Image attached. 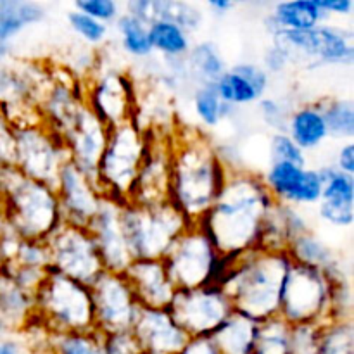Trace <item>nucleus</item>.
<instances>
[{"label": "nucleus", "instance_id": "13", "mask_svg": "<svg viewBox=\"0 0 354 354\" xmlns=\"http://www.w3.org/2000/svg\"><path fill=\"white\" fill-rule=\"evenodd\" d=\"M168 311L189 337H211L234 313V304L220 286H204L176 290Z\"/></svg>", "mask_w": 354, "mask_h": 354}, {"label": "nucleus", "instance_id": "46", "mask_svg": "<svg viewBox=\"0 0 354 354\" xmlns=\"http://www.w3.org/2000/svg\"><path fill=\"white\" fill-rule=\"evenodd\" d=\"M73 9L80 10V12L86 14V16L93 17L104 24L114 23L123 12L121 3L114 2V0H78V2H75Z\"/></svg>", "mask_w": 354, "mask_h": 354}, {"label": "nucleus", "instance_id": "21", "mask_svg": "<svg viewBox=\"0 0 354 354\" xmlns=\"http://www.w3.org/2000/svg\"><path fill=\"white\" fill-rule=\"evenodd\" d=\"M131 335L147 354H176L190 339L168 308H140Z\"/></svg>", "mask_w": 354, "mask_h": 354}, {"label": "nucleus", "instance_id": "27", "mask_svg": "<svg viewBox=\"0 0 354 354\" xmlns=\"http://www.w3.org/2000/svg\"><path fill=\"white\" fill-rule=\"evenodd\" d=\"M35 315V292L23 289L9 273L0 268V318L19 334Z\"/></svg>", "mask_w": 354, "mask_h": 354}, {"label": "nucleus", "instance_id": "32", "mask_svg": "<svg viewBox=\"0 0 354 354\" xmlns=\"http://www.w3.org/2000/svg\"><path fill=\"white\" fill-rule=\"evenodd\" d=\"M192 109L197 121L204 128L220 127L221 121L230 120L235 114V107L221 102L213 85H197L192 93Z\"/></svg>", "mask_w": 354, "mask_h": 354}, {"label": "nucleus", "instance_id": "30", "mask_svg": "<svg viewBox=\"0 0 354 354\" xmlns=\"http://www.w3.org/2000/svg\"><path fill=\"white\" fill-rule=\"evenodd\" d=\"M187 71L190 82L197 85H213L225 71L227 62L220 47L213 40H204L192 45L185 55Z\"/></svg>", "mask_w": 354, "mask_h": 354}, {"label": "nucleus", "instance_id": "39", "mask_svg": "<svg viewBox=\"0 0 354 354\" xmlns=\"http://www.w3.org/2000/svg\"><path fill=\"white\" fill-rule=\"evenodd\" d=\"M324 178L322 201L341 206H354V176L339 171L334 162L318 168Z\"/></svg>", "mask_w": 354, "mask_h": 354}, {"label": "nucleus", "instance_id": "28", "mask_svg": "<svg viewBox=\"0 0 354 354\" xmlns=\"http://www.w3.org/2000/svg\"><path fill=\"white\" fill-rule=\"evenodd\" d=\"M258 322L234 311L211 335L220 354H254Z\"/></svg>", "mask_w": 354, "mask_h": 354}, {"label": "nucleus", "instance_id": "11", "mask_svg": "<svg viewBox=\"0 0 354 354\" xmlns=\"http://www.w3.org/2000/svg\"><path fill=\"white\" fill-rule=\"evenodd\" d=\"M16 161L14 168L26 178L55 185L62 166L69 162L62 138L41 121L14 124Z\"/></svg>", "mask_w": 354, "mask_h": 354}, {"label": "nucleus", "instance_id": "55", "mask_svg": "<svg viewBox=\"0 0 354 354\" xmlns=\"http://www.w3.org/2000/svg\"><path fill=\"white\" fill-rule=\"evenodd\" d=\"M206 7L214 14V16H225V14H228L234 9L235 3L230 2V0H209V2L206 3Z\"/></svg>", "mask_w": 354, "mask_h": 354}, {"label": "nucleus", "instance_id": "34", "mask_svg": "<svg viewBox=\"0 0 354 354\" xmlns=\"http://www.w3.org/2000/svg\"><path fill=\"white\" fill-rule=\"evenodd\" d=\"M116 31L120 35L121 47L128 55L135 59H149L152 55L151 38H149V24L137 19L128 12H121L114 21Z\"/></svg>", "mask_w": 354, "mask_h": 354}, {"label": "nucleus", "instance_id": "52", "mask_svg": "<svg viewBox=\"0 0 354 354\" xmlns=\"http://www.w3.org/2000/svg\"><path fill=\"white\" fill-rule=\"evenodd\" d=\"M176 354H220L209 337H190Z\"/></svg>", "mask_w": 354, "mask_h": 354}, {"label": "nucleus", "instance_id": "35", "mask_svg": "<svg viewBox=\"0 0 354 354\" xmlns=\"http://www.w3.org/2000/svg\"><path fill=\"white\" fill-rule=\"evenodd\" d=\"M168 19L194 33L204 23V10L199 6L182 0H152V21Z\"/></svg>", "mask_w": 354, "mask_h": 354}, {"label": "nucleus", "instance_id": "26", "mask_svg": "<svg viewBox=\"0 0 354 354\" xmlns=\"http://www.w3.org/2000/svg\"><path fill=\"white\" fill-rule=\"evenodd\" d=\"M283 131L299 145L301 151L311 152L320 149L330 138L322 100H311L290 109Z\"/></svg>", "mask_w": 354, "mask_h": 354}, {"label": "nucleus", "instance_id": "16", "mask_svg": "<svg viewBox=\"0 0 354 354\" xmlns=\"http://www.w3.org/2000/svg\"><path fill=\"white\" fill-rule=\"evenodd\" d=\"M171 135L151 128L147 154L128 192V204L152 206V204L168 203Z\"/></svg>", "mask_w": 354, "mask_h": 354}, {"label": "nucleus", "instance_id": "15", "mask_svg": "<svg viewBox=\"0 0 354 354\" xmlns=\"http://www.w3.org/2000/svg\"><path fill=\"white\" fill-rule=\"evenodd\" d=\"M93 330L102 335L131 332L140 311L123 273L102 272L90 283Z\"/></svg>", "mask_w": 354, "mask_h": 354}, {"label": "nucleus", "instance_id": "8", "mask_svg": "<svg viewBox=\"0 0 354 354\" xmlns=\"http://www.w3.org/2000/svg\"><path fill=\"white\" fill-rule=\"evenodd\" d=\"M121 227L133 259H162L176 239L190 227L169 203L121 207Z\"/></svg>", "mask_w": 354, "mask_h": 354}, {"label": "nucleus", "instance_id": "24", "mask_svg": "<svg viewBox=\"0 0 354 354\" xmlns=\"http://www.w3.org/2000/svg\"><path fill=\"white\" fill-rule=\"evenodd\" d=\"M286 252L292 263L322 270L332 282L349 279V272L346 270L339 252L334 251V248L328 245L317 232L310 230L296 237Z\"/></svg>", "mask_w": 354, "mask_h": 354}, {"label": "nucleus", "instance_id": "12", "mask_svg": "<svg viewBox=\"0 0 354 354\" xmlns=\"http://www.w3.org/2000/svg\"><path fill=\"white\" fill-rule=\"evenodd\" d=\"M272 41L287 50L294 62L310 66H351L354 35L348 28L324 23L306 31H280Z\"/></svg>", "mask_w": 354, "mask_h": 354}, {"label": "nucleus", "instance_id": "1", "mask_svg": "<svg viewBox=\"0 0 354 354\" xmlns=\"http://www.w3.org/2000/svg\"><path fill=\"white\" fill-rule=\"evenodd\" d=\"M273 206L261 175L242 168L230 171L213 207L194 225L221 254L242 256L259 249L263 223Z\"/></svg>", "mask_w": 354, "mask_h": 354}, {"label": "nucleus", "instance_id": "42", "mask_svg": "<svg viewBox=\"0 0 354 354\" xmlns=\"http://www.w3.org/2000/svg\"><path fill=\"white\" fill-rule=\"evenodd\" d=\"M268 154L270 162H290V165L308 166L306 152L301 151L299 145L286 131H275L270 137Z\"/></svg>", "mask_w": 354, "mask_h": 354}, {"label": "nucleus", "instance_id": "50", "mask_svg": "<svg viewBox=\"0 0 354 354\" xmlns=\"http://www.w3.org/2000/svg\"><path fill=\"white\" fill-rule=\"evenodd\" d=\"M234 68L254 85V88L261 93V97L266 95L272 76L263 69L261 64H258V62H237V64H234Z\"/></svg>", "mask_w": 354, "mask_h": 354}, {"label": "nucleus", "instance_id": "9", "mask_svg": "<svg viewBox=\"0 0 354 354\" xmlns=\"http://www.w3.org/2000/svg\"><path fill=\"white\" fill-rule=\"evenodd\" d=\"M332 315V280L322 270L290 263L279 317L289 325H325Z\"/></svg>", "mask_w": 354, "mask_h": 354}, {"label": "nucleus", "instance_id": "5", "mask_svg": "<svg viewBox=\"0 0 354 354\" xmlns=\"http://www.w3.org/2000/svg\"><path fill=\"white\" fill-rule=\"evenodd\" d=\"M149 142L151 128L144 127L138 118L109 130L95 178L102 199L121 207L128 204V192L147 154Z\"/></svg>", "mask_w": 354, "mask_h": 354}, {"label": "nucleus", "instance_id": "57", "mask_svg": "<svg viewBox=\"0 0 354 354\" xmlns=\"http://www.w3.org/2000/svg\"><path fill=\"white\" fill-rule=\"evenodd\" d=\"M10 335H16L12 332V328L9 327V325L6 324V322L0 318V339H6V337H10Z\"/></svg>", "mask_w": 354, "mask_h": 354}, {"label": "nucleus", "instance_id": "58", "mask_svg": "<svg viewBox=\"0 0 354 354\" xmlns=\"http://www.w3.org/2000/svg\"><path fill=\"white\" fill-rule=\"evenodd\" d=\"M3 228V218H2V196H0V232Z\"/></svg>", "mask_w": 354, "mask_h": 354}, {"label": "nucleus", "instance_id": "25", "mask_svg": "<svg viewBox=\"0 0 354 354\" xmlns=\"http://www.w3.org/2000/svg\"><path fill=\"white\" fill-rule=\"evenodd\" d=\"M330 17L318 7L317 0H283L272 6L265 17L270 37L280 31H306L328 23Z\"/></svg>", "mask_w": 354, "mask_h": 354}, {"label": "nucleus", "instance_id": "48", "mask_svg": "<svg viewBox=\"0 0 354 354\" xmlns=\"http://www.w3.org/2000/svg\"><path fill=\"white\" fill-rule=\"evenodd\" d=\"M290 64H292L290 55L287 54L286 48L280 47V45L275 44V41H272V45H270V47L265 50V54H263L261 66L270 76L282 75Z\"/></svg>", "mask_w": 354, "mask_h": 354}, {"label": "nucleus", "instance_id": "37", "mask_svg": "<svg viewBox=\"0 0 354 354\" xmlns=\"http://www.w3.org/2000/svg\"><path fill=\"white\" fill-rule=\"evenodd\" d=\"M325 121L330 137L349 142L354 137V102L349 97H324Z\"/></svg>", "mask_w": 354, "mask_h": 354}, {"label": "nucleus", "instance_id": "44", "mask_svg": "<svg viewBox=\"0 0 354 354\" xmlns=\"http://www.w3.org/2000/svg\"><path fill=\"white\" fill-rule=\"evenodd\" d=\"M324 325H292L290 332V354H318L320 334Z\"/></svg>", "mask_w": 354, "mask_h": 354}, {"label": "nucleus", "instance_id": "17", "mask_svg": "<svg viewBox=\"0 0 354 354\" xmlns=\"http://www.w3.org/2000/svg\"><path fill=\"white\" fill-rule=\"evenodd\" d=\"M261 178L275 203L299 209L320 204L324 178L318 168L290 162H270Z\"/></svg>", "mask_w": 354, "mask_h": 354}, {"label": "nucleus", "instance_id": "23", "mask_svg": "<svg viewBox=\"0 0 354 354\" xmlns=\"http://www.w3.org/2000/svg\"><path fill=\"white\" fill-rule=\"evenodd\" d=\"M313 230L306 213L299 207L275 203L265 223L259 237V249L273 252H286L290 242L299 235Z\"/></svg>", "mask_w": 354, "mask_h": 354}, {"label": "nucleus", "instance_id": "54", "mask_svg": "<svg viewBox=\"0 0 354 354\" xmlns=\"http://www.w3.org/2000/svg\"><path fill=\"white\" fill-rule=\"evenodd\" d=\"M0 354H23V344L14 335L0 339Z\"/></svg>", "mask_w": 354, "mask_h": 354}, {"label": "nucleus", "instance_id": "29", "mask_svg": "<svg viewBox=\"0 0 354 354\" xmlns=\"http://www.w3.org/2000/svg\"><path fill=\"white\" fill-rule=\"evenodd\" d=\"M47 16L44 3L33 0H0V41L14 38Z\"/></svg>", "mask_w": 354, "mask_h": 354}, {"label": "nucleus", "instance_id": "59", "mask_svg": "<svg viewBox=\"0 0 354 354\" xmlns=\"http://www.w3.org/2000/svg\"><path fill=\"white\" fill-rule=\"evenodd\" d=\"M2 265H3V258H2V252H0V268H2Z\"/></svg>", "mask_w": 354, "mask_h": 354}, {"label": "nucleus", "instance_id": "53", "mask_svg": "<svg viewBox=\"0 0 354 354\" xmlns=\"http://www.w3.org/2000/svg\"><path fill=\"white\" fill-rule=\"evenodd\" d=\"M317 3L328 17L349 16L354 9L353 0H317Z\"/></svg>", "mask_w": 354, "mask_h": 354}, {"label": "nucleus", "instance_id": "7", "mask_svg": "<svg viewBox=\"0 0 354 354\" xmlns=\"http://www.w3.org/2000/svg\"><path fill=\"white\" fill-rule=\"evenodd\" d=\"M35 317L50 334H80L93 330L90 287L47 272L35 290Z\"/></svg>", "mask_w": 354, "mask_h": 354}, {"label": "nucleus", "instance_id": "56", "mask_svg": "<svg viewBox=\"0 0 354 354\" xmlns=\"http://www.w3.org/2000/svg\"><path fill=\"white\" fill-rule=\"evenodd\" d=\"M10 54H12V41H0V64H3Z\"/></svg>", "mask_w": 354, "mask_h": 354}, {"label": "nucleus", "instance_id": "49", "mask_svg": "<svg viewBox=\"0 0 354 354\" xmlns=\"http://www.w3.org/2000/svg\"><path fill=\"white\" fill-rule=\"evenodd\" d=\"M16 161V140L14 124L0 113V166H14Z\"/></svg>", "mask_w": 354, "mask_h": 354}, {"label": "nucleus", "instance_id": "31", "mask_svg": "<svg viewBox=\"0 0 354 354\" xmlns=\"http://www.w3.org/2000/svg\"><path fill=\"white\" fill-rule=\"evenodd\" d=\"M149 38L152 50L162 59H182L192 47V35L168 19H156L149 24Z\"/></svg>", "mask_w": 354, "mask_h": 354}, {"label": "nucleus", "instance_id": "51", "mask_svg": "<svg viewBox=\"0 0 354 354\" xmlns=\"http://www.w3.org/2000/svg\"><path fill=\"white\" fill-rule=\"evenodd\" d=\"M334 166L339 169V171L354 176V144H353V140L342 142L341 147L337 149V154H335Z\"/></svg>", "mask_w": 354, "mask_h": 354}, {"label": "nucleus", "instance_id": "45", "mask_svg": "<svg viewBox=\"0 0 354 354\" xmlns=\"http://www.w3.org/2000/svg\"><path fill=\"white\" fill-rule=\"evenodd\" d=\"M258 111L263 123L268 128H272L273 133H275V131L286 130V123L287 118H289L290 109L286 106L283 100L268 95L261 97V99L258 100Z\"/></svg>", "mask_w": 354, "mask_h": 354}, {"label": "nucleus", "instance_id": "18", "mask_svg": "<svg viewBox=\"0 0 354 354\" xmlns=\"http://www.w3.org/2000/svg\"><path fill=\"white\" fill-rule=\"evenodd\" d=\"M109 130L83 106L69 127L61 133L69 162L86 178L95 182L97 166L106 147Z\"/></svg>", "mask_w": 354, "mask_h": 354}, {"label": "nucleus", "instance_id": "20", "mask_svg": "<svg viewBox=\"0 0 354 354\" xmlns=\"http://www.w3.org/2000/svg\"><path fill=\"white\" fill-rule=\"evenodd\" d=\"M64 225L86 228L102 203L95 182L86 178L71 162L62 166L54 185Z\"/></svg>", "mask_w": 354, "mask_h": 354}, {"label": "nucleus", "instance_id": "22", "mask_svg": "<svg viewBox=\"0 0 354 354\" xmlns=\"http://www.w3.org/2000/svg\"><path fill=\"white\" fill-rule=\"evenodd\" d=\"M123 275L140 308H168L178 290L162 259H133Z\"/></svg>", "mask_w": 354, "mask_h": 354}, {"label": "nucleus", "instance_id": "10", "mask_svg": "<svg viewBox=\"0 0 354 354\" xmlns=\"http://www.w3.org/2000/svg\"><path fill=\"white\" fill-rule=\"evenodd\" d=\"M133 76L118 69H93L85 78V106L107 130L135 120L140 99Z\"/></svg>", "mask_w": 354, "mask_h": 354}, {"label": "nucleus", "instance_id": "47", "mask_svg": "<svg viewBox=\"0 0 354 354\" xmlns=\"http://www.w3.org/2000/svg\"><path fill=\"white\" fill-rule=\"evenodd\" d=\"M318 218L325 225L337 230H348L354 223V206H341V204H330L320 201L317 206Z\"/></svg>", "mask_w": 354, "mask_h": 354}, {"label": "nucleus", "instance_id": "4", "mask_svg": "<svg viewBox=\"0 0 354 354\" xmlns=\"http://www.w3.org/2000/svg\"><path fill=\"white\" fill-rule=\"evenodd\" d=\"M3 225L26 241L45 242L64 225L52 185L26 178L14 166H0Z\"/></svg>", "mask_w": 354, "mask_h": 354}, {"label": "nucleus", "instance_id": "19", "mask_svg": "<svg viewBox=\"0 0 354 354\" xmlns=\"http://www.w3.org/2000/svg\"><path fill=\"white\" fill-rule=\"evenodd\" d=\"M86 230L95 244L104 272H127L133 258H131L130 248H128L127 237L121 227V206L102 199Z\"/></svg>", "mask_w": 354, "mask_h": 354}, {"label": "nucleus", "instance_id": "2", "mask_svg": "<svg viewBox=\"0 0 354 354\" xmlns=\"http://www.w3.org/2000/svg\"><path fill=\"white\" fill-rule=\"evenodd\" d=\"M228 175L214 142L204 131L196 128L173 131L168 203L190 225L213 207Z\"/></svg>", "mask_w": 354, "mask_h": 354}, {"label": "nucleus", "instance_id": "36", "mask_svg": "<svg viewBox=\"0 0 354 354\" xmlns=\"http://www.w3.org/2000/svg\"><path fill=\"white\" fill-rule=\"evenodd\" d=\"M290 332L292 325L280 317L258 322L254 354H290Z\"/></svg>", "mask_w": 354, "mask_h": 354}, {"label": "nucleus", "instance_id": "3", "mask_svg": "<svg viewBox=\"0 0 354 354\" xmlns=\"http://www.w3.org/2000/svg\"><path fill=\"white\" fill-rule=\"evenodd\" d=\"M287 252L254 249L239 256L221 289L234 304V311L256 322L279 317L282 289L290 266Z\"/></svg>", "mask_w": 354, "mask_h": 354}, {"label": "nucleus", "instance_id": "6", "mask_svg": "<svg viewBox=\"0 0 354 354\" xmlns=\"http://www.w3.org/2000/svg\"><path fill=\"white\" fill-rule=\"evenodd\" d=\"M239 256L221 254L213 242L190 225L162 258L176 289L220 286L234 268Z\"/></svg>", "mask_w": 354, "mask_h": 354}, {"label": "nucleus", "instance_id": "38", "mask_svg": "<svg viewBox=\"0 0 354 354\" xmlns=\"http://www.w3.org/2000/svg\"><path fill=\"white\" fill-rule=\"evenodd\" d=\"M48 354H107L104 335L97 330L80 334H50Z\"/></svg>", "mask_w": 354, "mask_h": 354}, {"label": "nucleus", "instance_id": "33", "mask_svg": "<svg viewBox=\"0 0 354 354\" xmlns=\"http://www.w3.org/2000/svg\"><path fill=\"white\" fill-rule=\"evenodd\" d=\"M213 86L216 90L218 97L221 99V102L228 104V106L235 107V109L241 106L256 104L261 99V93L234 66L227 68V71L213 83Z\"/></svg>", "mask_w": 354, "mask_h": 354}, {"label": "nucleus", "instance_id": "40", "mask_svg": "<svg viewBox=\"0 0 354 354\" xmlns=\"http://www.w3.org/2000/svg\"><path fill=\"white\" fill-rule=\"evenodd\" d=\"M318 354H354L353 320H332L322 327Z\"/></svg>", "mask_w": 354, "mask_h": 354}, {"label": "nucleus", "instance_id": "43", "mask_svg": "<svg viewBox=\"0 0 354 354\" xmlns=\"http://www.w3.org/2000/svg\"><path fill=\"white\" fill-rule=\"evenodd\" d=\"M68 24L73 33L78 35L88 45H100L107 38V33H109L107 24L100 23V21L93 19V17L86 16V14L80 12L76 9L68 12Z\"/></svg>", "mask_w": 354, "mask_h": 354}, {"label": "nucleus", "instance_id": "41", "mask_svg": "<svg viewBox=\"0 0 354 354\" xmlns=\"http://www.w3.org/2000/svg\"><path fill=\"white\" fill-rule=\"evenodd\" d=\"M3 265L16 266V268H26V270H40V272H47L48 268V252L47 245L41 241H26V239H19L3 261Z\"/></svg>", "mask_w": 354, "mask_h": 354}, {"label": "nucleus", "instance_id": "14", "mask_svg": "<svg viewBox=\"0 0 354 354\" xmlns=\"http://www.w3.org/2000/svg\"><path fill=\"white\" fill-rule=\"evenodd\" d=\"M48 252L47 272L90 286L104 272L95 244L86 228L62 225L45 241Z\"/></svg>", "mask_w": 354, "mask_h": 354}]
</instances>
